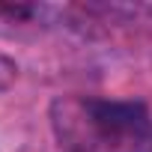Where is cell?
I'll return each mask as SVG.
<instances>
[{
  "label": "cell",
  "instance_id": "cell-1",
  "mask_svg": "<svg viewBox=\"0 0 152 152\" xmlns=\"http://www.w3.org/2000/svg\"><path fill=\"white\" fill-rule=\"evenodd\" d=\"M51 125L63 152H149L152 119L131 99H57Z\"/></svg>",
  "mask_w": 152,
  "mask_h": 152
},
{
  "label": "cell",
  "instance_id": "cell-2",
  "mask_svg": "<svg viewBox=\"0 0 152 152\" xmlns=\"http://www.w3.org/2000/svg\"><path fill=\"white\" fill-rule=\"evenodd\" d=\"M15 78H18V63L0 51V93L9 90V87L15 84Z\"/></svg>",
  "mask_w": 152,
  "mask_h": 152
},
{
  "label": "cell",
  "instance_id": "cell-3",
  "mask_svg": "<svg viewBox=\"0 0 152 152\" xmlns=\"http://www.w3.org/2000/svg\"><path fill=\"white\" fill-rule=\"evenodd\" d=\"M149 152H152V149H149Z\"/></svg>",
  "mask_w": 152,
  "mask_h": 152
}]
</instances>
